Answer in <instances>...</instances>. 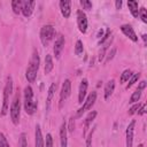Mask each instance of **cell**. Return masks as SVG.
<instances>
[{"label": "cell", "mask_w": 147, "mask_h": 147, "mask_svg": "<svg viewBox=\"0 0 147 147\" xmlns=\"http://www.w3.org/2000/svg\"><path fill=\"white\" fill-rule=\"evenodd\" d=\"M119 29H121V31L123 32V34L125 37H127L129 39H131L133 42H138V36L134 32L132 25H130V24H122Z\"/></svg>", "instance_id": "cell-11"}, {"label": "cell", "mask_w": 147, "mask_h": 147, "mask_svg": "<svg viewBox=\"0 0 147 147\" xmlns=\"http://www.w3.org/2000/svg\"><path fill=\"white\" fill-rule=\"evenodd\" d=\"M96 96H98L96 92H95V91H92V92H91V93L85 98V100H84V102H83V106L77 110L76 117H82V116H83V114H84L85 111L91 110V109H92V107L94 106L95 101H96Z\"/></svg>", "instance_id": "cell-6"}, {"label": "cell", "mask_w": 147, "mask_h": 147, "mask_svg": "<svg viewBox=\"0 0 147 147\" xmlns=\"http://www.w3.org/2000/svg\"><path fill=\"white\" fill-rule=\"evenodd\" d=\"M138 147H144V144H139V145H138Z\"/></svg>", "instance_id": "cell-43"}, {"label": "cell", "mask_w": 147, "mask_h": 147, "mask_svg": "<svg viewBox=\"0 0 147 147\" xmlns=\"http://www.w3.org/2000/svg\"><path fill=\"white\" fill-rule=\"evenodd\" d=\"M87 87H88V80L86 78H83L79 84V87H78V103L79 105H82L86 98Z\"/></svg>", "instance_id": "cell-12"}, {"label": "cell", "mask_w": 147, "mask_h": 147, "mask_svg": "<svg viewBox=\"0 0 147 147\" xmlns=\"http://www.w3.org/2000/svg\"><path fill=\"white\" fill-rule=\"evenodd\" d=\"M55 34H56V30H55V28L52 24L42 25L41 29H40V32H39V37H40L41 44L45 47L48 46V44L54 39Z\"/></svg>", "instance_id": "cell-5"}, {"label": "cell", "mask_w": 147, "mask_h": 147, "mask_svg": "<svg viewBox=\"0 0 147 147\" xmlns=\"http://www.w3.org/2000/svg\"><path fill=\"white\" fill-rule=\"evenodd\" d=\"M57 88V84L56 83H52L51 86L48 87V92H47V98H46V109L48 110L49 107H51V103L53 101V98H54V94H55V91Z\"/></svg>", "instance_id": "cell-19"}, {"label": "cell", "mask_w": 147, "mask_h": 147, "mask_svg": "<svg viewBox=\"0 0 147 147\" xmlns=\"http://www.w3.org/2000/svg\"><path fill=\"white\" fill-rule=\"evenodd\" d=\"M54 68V62H53V56L51 54H47L45 56V65H44V71L46 75H48Z\"/></svg>", "instance_id": "cell-21"}, {"label": "cell", "mask_w": 147, "mask_h": 147, "mask_svg": "<svg viewBox=\"0 0 147 147\" xmlns=\"http://www.w3.org/2000/svg\"><path fill=\"white\" fill-rule=\"evenodd\" d=\"M37 101L33 99V90L30 85L24 87L23 92V107L28 115H33L37 111Z\"/></svg>", "instance_id": "cell-2"}, {"label": "cell", "mask_w": 147, "mask_h": 147, "mask_svg": "<svg viewBox=\"0 0 147 147\" xmlns=\"http://www.w3.org/2000/svg\"><path fill=\"white\" fill-rule=\"evenodd\" d=\"M114 90H115V79H110V80H108L106 83V86H105V90H103L105 100H109L110 99V96L114 93Z\"/></svg>", "instance_id": "cell-18"}, {"label": "cell", "mask_w": 147, "mask_h": 147, "mask_svg": "<svg viewBox=\"0 0 147 147\" xmlns=\"http://www.w3.org/2000/svg\"><path fill=\"white\" fill-rule=\"evenodd\" d=\"M83 52H84V45H83V41L78 39V40L76 41V44H75V54H76V55H80Z\"/></svg>", "instance_id": "cell-27"}, {"label": "cell", "mask_w": 147, "mask_h": 147, "mask_svg": "<svg viewBox=\"0 0 147 147\" xmlns=\"http://www.w3.org/2000/svg\"><path fill=\"white\" fill-rule=\"evenodd\" d=\"M9 114H10L11 122L15 125H17L20 123V118H21V96H20V93L15 94V96L11 101L10 108H9Z\"/></svg>", "instance_id": "cell-4"}, {"label": "cell", "mask_w": 147, "mask_h": 147, "mask_svg": "<svg viewBox=\"0 0 147 147\" xmlns=\"http://www.w3.org/2000/svg\"><path fill=\"white\" fill-rule=\"evenodd\" d=\"M96 115H98V113H96L95 110H91V111L87 114V116L85 117V121H84V132H83V136H84V137L86 136V133H87V131H88V129H90L92 122L95 119Z\"/></svg>", "instance_id": "cell-17"}, {"label": "cell", "mask_w": 147, "mask_h": 147, "mask_svg": "<svg viewBox=\"0 0 147 147\" xmlns=\"http://www.w3.org/2000/svg\"><path fill=\"white\" fill-rule=\"evenodd\" d=\"M134 126H136V121L132 119L129 125L126 126V131H125V142H126V147H132L133 145V136H134Z\"/></svg>", "instance_id": "cell-10"}, {"label": "cell", "mask_w": 147, "mask_h": 147, "mask_svg": "<svg viewBox=\"0 0 147 147\" xmlns=\"http://www.w3.org/2000/svg\"><path fill=\"white\" fill-rule=\"evenodd\" d=\"M34 147H45V140L39 124L36 125V130H34Z\"/></svg>", "instance_id": "cell-16"}, {"label": "cell", "mask_w": 147, "mask_h": 147, "mask_svg": "<svg viewBox=\"0 0 147 147\" xmlns=\"http://www.w3.org/2000/svg\"><path fill=\"white\" fill-rule=\"evenodd\" d=\"M64 44H65V39L63 34H59V37L56 38L55 42H54V47H53V52H54V56L55 59H60L62 55V52L64 49Z\"/></svg>", "instance_id": "cell-9"}, {"label": "cell", "mask_w": 147, "mask_h": 147, "mask_svg": "<svg viewBox=\"0 0 147 147\" xmlns=\"http://www.w3.org/2000/svg\"><path fill=\"white\" fill-rule=\"evenodd\" d=\"M141 37H142V40H144V42L146 44V40H147V34H146V33H144Z\"/></svg>", "instance_id": "cell-42"}, {"label": "cell", "mask_w": 147, "mask_h": 147, "mask_svg": "<svg viewBox=\"0 0 147 147\" xmlns=\"http://www.w3.org/2000/svg\"><path fill=\"white\" fill-rule=\"evenodd\" d=\"M11 9L15 14H20L22 9V0H13L11 1Z\"/></svg>", "instance_id": "cell-25"}, {"label": "cell", "mask_w": 147, "mask_h": 147, "mask_svg": "<svg viewBox=\"0 0 147 147\" xmlns=\"http://www.w3.org/2000/svg\"><path fill=\"white\" fill-rule=\"evenodd\" d=\"M146 85H147V83H146V80H141L139 84H138V90H140V91H144L145 88H146Z\"/></svg>", "instance_id": "cell-39"}, {"label": "cell", "mask_w": 147, "mask_h": 147, "mask_svg": "<svg viewBox=\"0 0 147 147\" xmlns=\"http://www.w3.org/2000/svg\"><path fill=\"white\" fill-rule=\"evenodd\" d=\"M110 37H111V30H110V29H107L106 32H105V34L102 36V38L99 39V42H98V44H99V45H103Z\"/></svg>", "instance_id": "cell-28"}, {"label": "cell", "mask_w": 147, "mask_h": 147, "mask_svg": "<svg viewBox=\"0 0 147 147\" xmlns=\"http://www.w3.org/2000/svg\"><path fill=\"white\" fill-rule=\"evenodd\" d=\"M67 129H68V132H74V130H75V118L74 117L69 118V123L67 124Z\"/></svg>", "instance_id": "cell-35"}, {"label": "cell", "mask_w": 147, "mask_h": 147, "mask_svg": "<svg viewBox=\"0 0 147 147\" xmlns=\"http://www.w3.org/2000/svg\"><path fill=\"white\" fill-rule=\"evenodd\" d=\"M133 75V72H132V70H130V69H125L122 74H121V78H119V82H121V84H124V83H126L130 78H131V76Z\"/></svg>", "instance_id": "cell-23"}, {"label": "cell", "mask_w": 147, "mask_h": 147, "mask_svg": "<svg viewBox=\"0 0 147 147\" xmlns=\"http://www.w3.org/2000/svg\"><path fill=\"white\" fill-rule=\"evenodd\" d=\"M13 92V78L11 76H8L6 78V84L3 87V101H2V108H1V115L5 116L9 110V98Z\"/></svg>", "instance_id": "cell-3"}, {"label": "cell", "mask_w": 147, "mask_h": 147, "mask_svg": "<svg viewBox=\"0 0 147 147\" xmlns=\"http://www.w3.org/2000/svg\"><path fill=\"white\" fill-rule=\"evenodd\" d=\"M141 93H142V91H140V90H138V88H136V91L131 94V96H130V103H136V102H138L139 100H140V98H141Z\"/></svg>", "instance_id": "cell-26"}, {"label": "cell", "mask_w": 147, "mask_h": 147, "mask_svg": "<svg viewBox=\"0 0 147 147\" xmlns=\"http://www.w3.org/2000/svg\"><path fill=\"white\" fill-rule=\"evenodd\" d=\"M139 16H140V18H141V21L144 23H147V13H146V8L145 7L139 8Z\"/></svg>", "instance_id": "cell-33"}, {"label": "cell", "mask_w": 147, "mask_h": 147, "mask_svg": "<svg viewBox=\"0 0 147 147\" xmlns=\"http://www.w3.org/2000/svg\"><path fill=\"white\" fill-rule=\"evenodd\" d=\"M115 54H116V47H113L107 54H106V60H105V63H108L109 61H111L113 59H114V56H115Z\"/></svg>", "instance_id": "cell-29"}, {"label": "cell", "mask_w": 147, "mask_h": 147, "mask_svg": "<svg viewBox=\"0 0 147 147\" xmlns=\"http://www.w3.org/2000/svg\"><path fill=\"white\" fill-rule=\"evenodd\" d=\"M0 147H10L6 136L2 132H0Z\"/></svg>", "instance_id": "cell-32"}, {"label": "cell", "mask_w": 147, "mask_h": 147, "mask_svg": "<svg viewBox=\"0 0 147 147\" xmlns=\"http://www.w3.org/2000/svg\"><path fill=\"white\" fill-rule=\"evenodd\" d=\"M77 26H78V30L82 33H86L87 26H88V21H87L85 11L82 10V9L77 10Z\"/></svg>", "instance_id": "cell-8"}, {"label": "cell", "mask_w": 147, "mask_h": 147, "mask_svg": "<svg viewBox=\"0 0 147 147\" xmlns=\"http://www.w3.org/2000/svg\"><path fill=\"white\" fill-rule=\"evenodd\" d=\"M18 147H28V140L25 133H21L20 140H18Z\"/></svg>", "instance_id": "cell-30"}, {"label": "cell", "mask_w": 147, "mask_h": 147, "mask_svg": "<svg viewBox=\"0 0 147 147\" xmlns=\"http://www.w3.org/2000/svg\"><path fill=\"white\" fill-rule=\"evenodd\" d=\"M68 129H67V123L63 121L61 126H60V144L61 147H67L68 146Z\"/></svg>", "instance_id": "cell-15"}, {"label": "cell", "mask_w": 147, "mask_h": 147, "mask_svg": "<svg viewBox=\"0 0 147 147\" xmlns=\"http://www.w3.org/2000/svg\"><path fill=\"white\" fill-rule=\"evenodd\" d=\"M140 103L139 102H136V103H132V106H131V108L129 109V111H127V114L131 116V115H133V114H136L137 111H138V109L140 108Z\"/></svg>", "instance_id": "cell-31"}, {"label": "cell", "mask_w": 147, "mask_h": 147, "mask_svg": "<svg viewBox=\"0 0 147 147\" xmlns=\"http://www.w3.org/2000/svg\"><path fill=\"white\" fill-rule=\"evenodd\" d=\"M140 76H141V74L140 72H136V74H133L132 76H131V78L127 80L129 83L126 84V86H125V90H129L130 87H132L137 82H138V79L140 78Z\"/></svg>", "instance_id": "cell-24"}, {"label": "cell", "mask_w": 147, "mask_h": 147, "mask_svg": "<svg viewBox=\"0 0 147 147\" xmlns=\"http://www.w3.org/2000/svg\"><path fill=\"white\" fill-rule=\"evenodd\" d=\"M103 36V30L102 29H100L99 31H98V34H96V37L99 38V39H101V37Z\"/></svg>", "instance_id": "cell-41"}, {"label": "cell", "mask_w": 147, "mask_h": 147, "mask_svg": "<svg viewBox=\"0 0 147 147\" xmlns=\"http://www.w3.org/2000/svg\"><path fill=\"white\" fill-rule=\"evenodd\" d=\"M122 0H116L115 1V7H116V9H121V7H122Z\"/></svg>", "instance_id": "cell-40"}, {"label": "cell", "mask_w": 147, "mask_h": 147, "mask_svg": "<svg viewBox=\"0 0 147 147\" xmlns=\"http://www.w3.org/2000/svg\"><path fill=\"white\" fill-rule=\"evenodd\" d=\"M45 147H54V146H53V137H52L51 133H47V134H46Z\"/></svg>", "instance_id": "cell-36"}, {"label": "cell", "mask_w": 147, "mask_h": 147, "mask_svg": "<svg viewBox=\"0 0 147 147\" xmlns=\"http://www.w3.org/2000/svg\"><path fill=\"white\" fill-rule=\"evenodd\" d=\"M80 5H82L83 9H86V10H90V9H92V7H93L92 2L88 1V0H80Z\"/></svg>", "instance_id": "cell-34"}, {"label": "cell", "mask_w": 147, "mask_h": 147, "mask_svg": "<svg viewBox=\"0 0 147 147\" xmlns=\"http://www.w3.org/2000/svg\"><path fill=\"white\" fill-rule=\"evenodd\" d=\"M127 7L130 9V13L133 17H138L139 16V6H138V2L137 1H133V0H129L127 1Z\"/></svg>", "instance_id": "cell-22"}, {"label": "cell", "mask_w": 147, "mask_h": 147, "mask_svg": "<svg viewBox=\"0 0 147 147\" xmlns=\"http://www.w3.org/2000/svg\"><path fill=\"white\" fill-rule=\"evenodd\" d=\"M92 137H93V130L86 137V145H85V147H92Z\"/></svg>", "instance_id": "cell-37"}, {"label": "cell", "mask_w": 147, "mask_h": 147, "mask_svg": "<svg viewBox=\"0 0 147 147\" xmlns=\"http://www.w3.org/2000/svg\"><path fill=\"white\" fill-rule=\"evenodd\" d=\"M137 113H138V115H139V116H142V115L146 113V103L141 105V106H140V108L138 109V111H137Z\"/></svg>", "instance_id": "cell-38"}, {"label": "cell", "mask_w": 147, "mask_h": 147, "mask_svg": "<svg viewBox=\"0 0 147 147\" xmlns=\"http://www.w3.org/2000/svg\"><path fill=\"white\" fill-rule=\"evenodd\" d=\"M71 94V82L70 79H64V82L62 83L61 86V91H60V99H59V108L61 109L64 105V102L68 100V98Z\"/></svg>", "instance_id": "cell-7"}, {"label": "cell", "mask_w": 147, "mask_h": 147, "mask_svg": "<svg viewBox=\"0 0 147 147\" xmlns=\"http://www.w3.org/2000/svg\"><path fill=\"white\" fill-rule=\"evenodd\" d=\"M39 64H40V57H39L38 51L33 49L30 62H29V65H28L26 71H25V78L29 83H34L36 82L37 74H38V70H39Z\"/></svg>", "instance_id": "cell-1"}, {"label": "cell", "mask_w": 147, "mask_h": 147, "mask_svg": "<svg viewBox=\"0 0 147 147\" xmlns=\"http://www.w3.org/2000/svg\"><path fill=\"white\" fill-rule=\"evenodd\" d=\"M111 42H113V37H110V38H109V39L103 44V46H102L101 51L99 52V61H100V62H101V61H103V59H105L106 54L108 53V49L110 48Z\"/></svg>", "instance_id": "cell-20"}, {"label": "cell", "mask_w": 147, "mask_h": 147, "mask_svg": "<svg viewBox=\"0 0 147 147\" xmlns=\"http://www.w3.org/2000/svg\"><path fill=\"white\" fill-rule=\"evenodd\" d=\"M59 6H60V10H61V14L64 18H68L71 14V1L69 0H61L59 2Z\"/></svg>", "instance_id": "cell-14"}, {"label": "cell", "mask_w": 147, "mask_h": 147, "mask_svg": "<svg viewBox=\"0 0 147 147\" xmlns=\"http://www.w3.org/2000/svg\"><path fill=\"white\" fill-rule=\"evenodd\" d=\"M34 6H36V1H29V0H25V1H22V9H21V13L23 14L24 17H30L33 13V9H34Z\"/></svg>", "instance_id": "cell-13"}]
</instances>
